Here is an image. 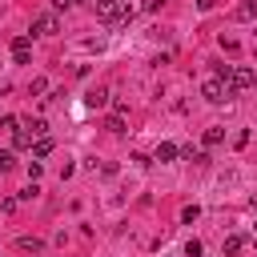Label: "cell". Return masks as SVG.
Here are the masks:
<instances>
[{
  "label": "cell",
  "mask_w": 257,
  "mask_h": 257,
  "mask_svg": "<svg viewBox=\"0 0 257 257\" xmlns=\"http://www.w3.org/2000/svg\"><path fill=\"white\" fill-rule=\"evenodd\" d=\"M92 8H96V16H100V20H108V24H112V20H128V16H133V4H128V0H92Z\"/></svg>",
  "instance_id": "1"
},
{
  "label": "cell",
  "mask_w": 257,
  "mask_h": 257,
  "mask_svg": "<svg viewBox=\"0 0 257 257\" xmlns=\"http://www.w3.org/2000/svg\"><path fill=\"white\" fill-rule=\"evenodd\" d=\"M201 96H205L209 104H221V100H229V88H225V80H217V76H209V80L201 84Z\"/></svg>",
  "instance_id": "2"
},
{
  "label": "cell",
  "mask_w": 257,
  "mask_h": 257,
  "mask_svg": "<svg viewBox=\"0 0 257 257\" xmlns=\"http://www.w3.org/2000/svg\"><path fill=\"white\" fill-rule=\"evenodd\" d=\"M56 28H60V24H56V16H52V12H44V16H36V20H32V32H36V36H52Z\"/></svg>",
  "instance_id": "3"
},
{
  "label": "cell",
  "mask_w": 257,
  "mask_h": 257,
  "mask_svg": "<svg viewBox=\"0 0 257 257\" xmlns=\"http://www.w3.org/2000/svg\"><path fill=\"white\" fill-rule=\"evenodd\" d=\"M153 157H157V161H177V157H181V149H177V145H173V141H161V145H157V153H153Z\"/></svg>",
  "instance_id": "4"
},
{
  "label": "cell",
  "mask_w": 257,
  "mask_h": 257,
  "mask_svg": "<svg viewBox=\"0 0 257 257\" xmlns=\"http://www.w3.org/2000/svg\"><path fill=\"white\" fill-rule=\"evenodd\" d=\"M12 56H16V64H28V36L12 40Z\"/></svg>",
  "instance_id": "5"
},
{
  "label": "cell",
  "mask_w": 257,
  "mask_h": 257,
  "mask_svg": "<svg viewBox=\"0 0 257 257\" xmlns=\"http://www.w3.org/2000/svg\"><path fill=\"white\" fill-rule=\"evenodd\" d=\"M16 249H24V253H44V241H40V237H16Z\"/></svg>",
  "instance_id": "6"
},
{
  "label": "cell",
  "mask_w": 257,
  "mask_h": 257,
  "mask_svg": "<svg viewBox=\"0 0 257 257\" xmlns=\"http://www.w3.org/2000/svg\"><path fill=\"white\" fill-rule=\"evenodd\" d=\"M233 16H237V20H257V0H241Z\"/></svg>",
  "instance_id": "7"
},
{
  "label": "cell",
  "mask_w": 257,
  "mask_h": 257,
  "mask_svg": "<svg viewBox=\"0 0 257 257\" xmlns=\"http://www.w3.org/2000/svg\"><path fill=\"white\" fill-rule=\"evenodd\" d=\"M104 100H108V88H92V92L84 96V104H88V108H100Z\"/></svg>",
  "instance_id": "8"
},
{
  "label": "cell",
  "mask_w": 257,
  "mask_h": 257,
  "mask_svg": "<svg viewBox=\"0 0 257 257\" xmlns=\"http://www.w3.org/2000/svg\"><path fill=\"white\" fill-rule=\"evenodd\" d=\"M201 141L213 149V145H221V141H225V128H221V124H213V128H205V137H201Z\"/></svg>",
  "instance_id": "9"
},
{
  "label": "cell",
  "mask_w": 257,
  "mask_h": 257,
  "mask_svg": "<svg viewBox=\"0 0 257 257\" xmlns=\"http://www.w3.org/2000/svg\"><path fill=\"white\" fill-rule=\"evenodd\" d=\"M241 249H245V237H237V233H233V237H225V257H237Z\"/></svg>",
  "instance_id": "10"
},
{
  "label": "cell",
  "mask_w": 257,
  "mask_h": 257,
  "mask_svg": "<svg viewBox=\"0 0 257 257\" xmlns=\"http://www.w3.org/2000/svg\"><path fill=\"white\" fill-rule=\"evenodd\" d=\"M12 145H16V149H32V133H28V128H16V133H12Z\"/></svg>",
  "instance_id": "11"
},
{
  "label": "cell",
  "mask_w": 257,
  "mask_h": 257,
  "mask_svg": "<svg viewBox=\"0 0 257 257\" xmlns=\"http://www.w3.org/2000/svg\"><path fill=\"white\" fill-rule=\"evenodd\" d=\"M24 128H28V133H32V137H36V141H40V137H44V133H48V124H44V120H40V116H36V120H28V124H24Z\"/></svg>",
  "instance_id": "12"
},
{
  "label": "cell",
  "mask_w": 257,
  "mask_h": 257,
  "mask_svg": "<svg viewBox=\"0 0 257 257\" xmlns=\"http://www.w3.org/2000/svg\"><path fill=\"white\" fill-rule=\"evenodd\" d=\"M48 153H52V141H48V137H40V141L32 145V157H48Z\"/></svg>",
  "instance_id": "13"
},
{
  "label": "cell",
  "mask_w": 257,
  "mask_h": 257,
  "mask_svg": "<svg viewBox=\"0 0 257 257\" xmlns=\"http://www.w3.org/2000/svg\"><path fill=\"white\" fill-rule=\"evenodd\" d=\"M16 165V157H12V149H0V173H8Z\"/></svg>",
  "instance_id": "14"
},
{
  "label": "cell",
  "mask_w": 257,
  "mask_h": 257,
  "mask_svg": "<svg viewBox=\"0 0 257 257\" xmlns=\"http://www.w3.org/2000/svg\"><path fill=\"white\" fill-rule=\"evenodd\" d=\"M181 157H189V161H197V165H205V161H209L201 149H181Z\"/></svg>",
  "instance_id": "15"
},
{
  "label": "cell",
  "mask_w": 257,
  "mask_h": 257,
  "mask_svg": "<svg viewBox=\"0 0 257 257\" xmlns=\"http://www.w3.org/2000/svg\"><path fill=\"white\" fill-rule=\"evenodd\" d=\"M197 217H201V209H197V205H189V209H181V221H185V225H193Z\"/></svg>",
  "instance_id": "16"
},
{
  "label": "cell",
  "mask_w": 257,
  "mask_h": 257,
  "mask_svg": "<svg viewBox=\"0 0 257 257\" xmlns=\"http://www.w3.org/2000/svg\"><path fill=\"white\" fill-rule=\"evenodd\" d=\"M108 133H124V120H120V112H116V116H108Z\"/></svg>",
  "instance_id": "17"
},
{
  "label": "cell",
  "mask_w": 257,
  "mask_h": 257,
  "mask_svg": "<svg viewBox=\"0 0 257 257\" xmlns=\"http://www.w3.org/2000/svg\"><path fill=\"white\" fill-rule=\"evenodd\" d=\"M185 253H189V257H201V241H197V237H193V241H189V245H185Z\"/></svg>",
  "instance_id": "18"
},
{
  "label": "cell",
  "mask_w": 257,
  "mask_h": 257,
  "mask_svg": "<svg viewBox=\"0 0 257 257\" xmlns=\"http://www.w3.org/2000/svg\"><path fill=\"white\" fill-rule=\"evenodd\" d=\"M0 128L4 133H16V116H0Z\"/></svg>",
  "instance_id": "19"
},
{
  "label": "cell",
  "mask_w": 257,
  "mask_h": 257,
  "mask_svg": "<svg viewBox=\"0 0 257 257\" xmlns=\"http://www.w3.org/2000/svg\"><path fill=\"white\" fill-rule=\"evenodd\" d=\"M52 4H56V8H68V4H72V0H52Z\"/></svg>",
  "instance_id": "20"
}]
</instances>
